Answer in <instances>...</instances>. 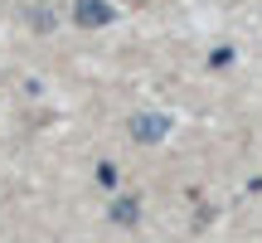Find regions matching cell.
Returning a JSON list of instances; mask_svg holds the SVG:
<instances>
[{"instance_id":"6da1fadb","label":"cell","mask_w":262,"mask_h":243,"mask_svg":"<svg viewBox=\"0 0 262 243\" xmlns=\"http://www.w3.org/2000/svg\"><path fill=\"white\" fill-rule=\"evenodd\" d=\"M73 19L83 29H102V25H112V19H117V10L107 5V0H78V5H73Z\"/></svg>"},{"instance_id":"3957f363","label":"cell","mask_w":262,"mask_h":243,"mask_svg":"<svg viewBox=\"0 0 262 243\" xmlns=\"http://www.w3.org/2000/svg\"><path fill=\"white\" fill-rule=\"evenodd\" d=\"M112 219H117V224H136V199H117V205H112Z\"/></svg>"},{"instance_id":"277c9868","label":"cell","mask_w":262,"mask_h":243,"mask_svg":"<svg viewBox=\"0 0 262 243\" xmlns=\"http://www.w3.org/2000/svg\"><path fill=\"white\" fill-rule=\"evenodd\" d=\"M97 180L102 185H117V166H97Z\"/></svg>"},{"instance_id":"7a4b0ae2","label":"cell","mask_w":262,"mask_h":243,"mask_svg":"<svg viewBox=\"0 0 262 243\" xmlns=\"http://www.w3.org/2000/svg\"><path fill=\"white\" fill-rule=\"evenodd\" d=\"M165 131H170V117H160V112H136V117H131V136L146 141V146H150V141H160Z\"/></svg>"}]
</instances>
